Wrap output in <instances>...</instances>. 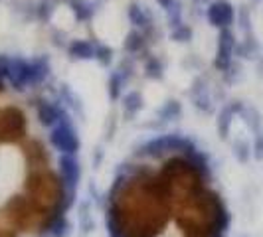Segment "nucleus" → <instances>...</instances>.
<instances>
[{
  "mask_svg": "<svg viewBox=\"0 0 263 237\" xmlns=\"http://www.w3.org/2000/svg\"><path fill=\"white\" fill-rule=\"evenodd\" d=\"M107 198L109 237H158L171 220V194L146 164H125Z\"/></svg>",
  "mask_w": 263,
  "mask_h": 237,
  "instance_id": "f257e3e1",
  "label": "nucleus"
},
{
  "mask_svg": "<svg viewBox=\"0 0 263 237\" xmlns=\"http://www.w3.org/2000/svg\"><path fill=\"white\" fill-rule=\"evenodd\" d=\"M174 220L184 237H224L230 215L218 192L208 186L172 202Z\"/></svg>",
  "mask_w": 263,
  "mask_h": 237,
  "instance_id": "f03ea898",
  "label": "nucleus"
},
{
  "mask_svg": "<svg viewBox=\"0 0 263 237\" xmlns=\"http://www.w3.org/2000/svg\"><path fill=\"white\" fill-rule=\"evenodd\" d=\"M4 210H6V218L12 224V227L20 229V231L40 229V233H48L52 227V220L24 194L10 198L6 202Z\"/></svg>",
  "mask_w": 263,
  "mask_h": 237,
  "instance_id": "7ed1b4c3",
  "label": "nucleus"
},
{
  "mask_svg": "<svg viewBox=\"0 0 263 237\" xmlns=\"http://www.w3.org/2000/svg\"><path fill=\"white\" fill-rule=\"evenodd\" d=\"M50 75V60L48 57H10L8 64V81L16 91H24L28 87L40 85Z\"/></svg>",
  "mask_w": 263,
  "mask_h": 237,
  "instance_id": "20e7f679",
  "label": "nucleus"
},
{
  "mask_svg": "<svg viewBox=\"0 0 263 237\" xmlns=\"http://www.w3.org/2000/svg\"><path fill=\"white\" fill-rule=\"evenodd\" d=\"M196 146L188 136H180V134H162V136H155L151 141H146L141 146L139 156L145 158H160V156H172V154H184L188 148Z\"/></svg>",
  "mask_w": 263,
  "mask_h": 237,
  "instance_id": "39448f33",
  "label": "nucleus"
},
{
  "mask_svg": "<svg viewBox=\"0 0 263 237\" xmlns=\"http://www.w3.org/2000/svg\"><path fill=\"white\" fill-rule=\"evenodd\" d=\"M28 121L22 109L0 107V143H18L26 136Z\"/></svg>",
  "mask_w": 263,
  "mask_h": 237,
  "instance_id": "423d86ee",
  "label": "nucleus"
},
{
  "mask_svg": "<svg viewBox=\"0 0 263 237\" xmlns=\"http://www.w3.org/2000/svg\"><path fill=\"white\" fill-rule=\"evenodd\" d=\"M50 143L60 150V154H78L81 143H79L78 131H76L73 121L69 118V115H64L52 127Z\"/></svg>",
  "mask_w": 263,
  "mask_h": 237,
  "instance_id": "0eeeda50",
  "label": "nucleus"
},
{
  "mask_svg": "<svg viewBox=\"0 0 263 237\" xmlns=\"http://www.w3.org/2000/svg\"><path fill=\"white\" fill-rule=\"evenodd\" d=\"M58 174L62 178V184L66 188L67 196L76 198L78 192L79 180H81V164L76 154H60V162H58Z\"/></svg>",
  "mask_w": 263,
  "mask_h": 237,
  "instance_id": "6e6552de",
  "label": "nucleus"
},
{
  "mask_svg": "<svg viewBox=\"0 0 263 237\" xmlns=\"http://www.w3.org/2000/svg\"><path fill=\"white\" fill-rule=\"evenodd\" d=\"M236 36L232 32V28H222L218 34V50H216V60L214 66L220 71H228L230 66L234 64V55H236Z\"/></svg>",
  "mask_w": 263,
  "mask_h": 237,
  "instance_id": "1a4fd4ad",
  "label": "nucleus"
},
{
  "mask_svg": "<svg viewBox=\"0 0 263 237\" xmlns=\"http://www.w3.org/2000/svg\"><path fill=\"white\" fill-rule=\"evenodd\" d=\"M206 16H208L212 26L222 30V28H230L234 24V20H236V10H234V6H232L228 0H216V2H212L210 6H208Z\"/></svg>",
  "mask_w": 263,
  "mask_h": 237,
  "instance_id": "9d476101",
  "label": "nucleus"
},
{
  "mask_svg": "<svg viewBox=\"0 0 263 237\" xmlns=\"http://www.w3.org/2000/svg\"><path fill=\"white\" fill-rule=\"evenodd\" d=\"M64 115H67V109L60 101H40L38 103V118L44 127H53Z\"/></svg>",
  "mask_w": 263,
  "mask_h": 237,
  "instance_id": "9b49d317",
  "label": "nucleus"
},
{
  "mask_svg": "<svg viewBox=\"0 0 263 237\" xmlns=\"http://www.w3.org/2000/svg\"><path fill=\"white\" fill-rule=\"evenodd\" d=\"M241 109H243L241 101H232V103H228V105L220 109V113H218V132L222 134V139H228L232 123H234V117L241 113Z\"/></svg>",
  "mask_w": 263,
  "mask_h": 237,
  "instance_id": "f8f14e48",
  "label": "nucleus"
},
{
  "mask_svg": "<svg viewBox=\"0 0 263 237\" xmlns=\"http://www.w3.org/2000/svg\"><path fill=\"white\" fill-rule=\"evenodd\" d=\"M190 97H192L196 109L204 111V113H210L212 111L210 91H208V87H206V83H204L202 77H198L196 81H194V85H192V89H190Z\"/></svg>",
  "mask_w": 263,
  "mask_h": 237,
  "instance_id": "ddd939ff",
  "label": "nucleus"
},
{
  "mask_svg": "<svg viewBox=\"0 0 263 237\" xmlns=\"http://www.w3.org/2000/svg\"><path fill=\"white\" fill-rule=\"evenodd\" d=\"M148 40L145 38V34L141 32V30H137V28H133L131 32L127 34V38L123 42V50L129 53V55H137V53H143L146 52V48H148Z\"/></svg>",
  "mask_w": 263,
  "mask_h": 237,
  "instance_id": "4468645a",
  "label": "nucleus"
},
{
  "mask_svg": "<svg viewBox=\"0 0 263 237\" xmlns=\"http://www.w3.org/2000/svg\"><path fill=\"white\" fill-rule=\"evenodd\" d=\"M67 53L76 60H93L95 55V42L89 40H73L67 46Z\"/></svg>",
  "mask_w": 263,
  "mask_h": 237,
  "instance_id": "2eb2a0df",
  "label": "nucleus"
},
{
  "mask_svg": "<svg viewBox=\"0 0 263 237\" xmlns=\"http://www.w3.org/2000/svg\"><path fill=\"white\" fill-rule=\"evenodd\" d=\"M26 154L28 162L34 164L32 168H42L48 162V150H46V146L42 145V141H30L26 146Z\"/></svg>",
  "mask_w": 263,
  "mask_h": 237,
  "instance_id": "dca6fc26",
  "label": "nucleus"
},
{
  "mask_svg": "<svg viewBox=\"0 0 263 237\" xmlns=\"http://www.w3.org/2000/svg\"><path fill=\"white\" fill-rule=\"evenodd\" d=\"M129 83V79L125 77L119 69H115V71H111L109 73V79H107V91H109V97L111 99H121V95H123V91H125V85Z\"/></svg>",
  "mask_w": 263,
  "mask_h": 237,
  "instance_id": "f3484780",
  "label": "nucleus"
},
{
  "mask_svg": "<svg viewBox=\"0 0 263 237\" xmlns=\"http://www.w3.org/2000/svg\"><path fill=\"white\" fill-rule=\"evenodd\" d=\"M121 105H123V113L127 117H135L141 109H143V95L139 91H129L121 97Z\"/></svg>",
  "mask_w": 263,
  "mask_h": 237,
  "instance_id": "a211bd4d",
  "label": "nucleus"
},
{
  "mask_svg": "<svg viewBox=\"0 0 263 237\" xmlns=\"http://www.w3.org/2000/svg\"><path fill=\"white\" fill-rule=\"evenodd\" d=\"M158 121L160 123H171V121H178V118L182 117V105H180V101H176V99H168L164 105L158 109Z\"/></svg>",
  "mask_w": 263,
  "mask_h": 237,
  "instance_id": "6ab92c4d",
  "label": "nucleus"
},
{
  "mask_svg": "<svg viewBox=\"0 0 263 237\" xmlns=\"http://www.w3.org/2000/svg\"><path fill=\"white\" fill-rule=\"evenodd\" d=\"M69 4H71V10L79 22H89L95 16V6L89 0H69Z\"/></svg>",
  "mask_w": 263,
  "mask_h": 237,
  "instance_id": "aec40b11",
  "label": "nucleus"
},
{
  "mask_svg": "<svg viewBox=\"0 0 263 237\" xmlns=\"http://www.w3.org/2000/svg\"><path fill=\"white\" fill-rule=\"evenodd\" d=\"M164 73V62L157 55H148L145 60V75L151 79H160Z\"/></svg>",
  "mask_w": 263,
  "mask_h": 237,
  "instance_id": "412c9836",
  "label": "nucleus"
},
{
  "mask_svg": "<svg viewBox=\"0 0 263 237\" xmlns=\"http://www.w3.org/2000/svg\"><path fill=\"white\" fill-rule=\"evenodd\" d=\"M239 115L243 117L246 125H248V127H250V129L255 132V134H257L259 131H263V129H261V115L257 113V109L243 105V109H241V113H239Z\"/></svg>",
  "mask_w": 263,
  "mask_h": 237,
  "instance_id": "4be33fe9",
  "label": "nucleus"
},
{
  "mask_svg": "<svg viewBox=\"0 0 263 237\" xmlns=\"http://www.w3.org/2000/svg\"><path fill=\"white\" fill-rule=\"evenodd\" d=\"M69 231H71V225H69V222H67V218L66 215H60V218L53 220V224L48 233H50L52 237H67L69 235Z\"/></svg>",
  "mask_w": 263,
  "mask_h": 237,
  "instance_id": "5701e85b",
  "label": "nucleus"
},
{
  "mask_svg": "<svg viewBox=\"0 0 263 237\" xmlns=\"http://www.w3.org/2000/svg\"><path fill=\"white\" fill-rule=\"evenodd\" d=\"M93 60H97L103 67H109L111 62H113V50L109 46H105V44L95 42V55H93Z\"/></svg>",
  "mask_w": 263,
  "mask_h": 237,
  "instance_id": "b1692460",
  "label": "nucleus"
},
{
  "mask_svg": "<svg viewBox=\"0 0 263 237\" xmlns=\"http://www.w3.org/2000/svg\"><path fill=\"white\" fill-rule=\"evenodd\" d=\"M236 53L239 57H243V60H250V57H253V55L257 53V42L248 36L241 44L236 46Z\"/></svg>",
  "mask_w": 263,
  "mask_h": 237,
  "instance_id": "393cba45",
  "label": "nucleus"
},
{
  "mask_svg": "<svg viewBox=\"0 0 263 237\" xmlns=\"http://www.w3.org/2000/svg\"><path fill=\"white\" fill-rule=\"evenodd\" d=\"M166 14H168V26H171L172 30L184 24V22H182V4H180L178 0H174V4L166 10Z\"/></svg>",
  "mask_w": 263,
  "mask_h": 237,
  "instance_id": "a878e982",
  "label": "nucleus"
},
{
  "mask_svg": "<svg viewBox=\"0 0 263 237\" xmlns=\"http://www.w3.org/2000/svg\"><path fill=\"white\" fill-rule=\"evenodd\" d=\"M251 154H253V152H251V146L248 141H241V139H239V141L234 143V156H236L239 162H248L251 158Z\"/></svg>",
  "mask_w": 263,
  "mask_h": 237,
  "instance_id": "bb28decb",
  "label": "nucleus"
},
{
  "mask_svg": "<svg viewBox=\"0 0 263 237\" xmlns=\"http://www.w3.org/2000/svg\"><path fill=\"white\" fill-rule=\"evenodd\" d=\"M190 38H192V30L186 26V24L172 30V40H176V42H188Z\"/></svg>",
  "mask_w": 263,
  "mask_h": 237,
  "instance_id": "cd10ccee",
  "label": "nucleus"
},
{
  "mask_svg": "<svg viewBox=\"0 0 263 237\" xmlns=\"http://www.w3.org/2000/svg\"><path fill=\"white\" fill-rule=\"evenodd\" d=\"M237 20H239V28H241L246 34H250L251 18H250V10H248L246 6H241V10H239V14H237Z\"/></svg>",
  "mask_w": 263,
  "mask_h": 237,
  "instance_id": "c85d7f7f",
  "label": "nucleus"
},
{
  "mask_svg": "<svg viewBox=\"0 0 263 237\" xmlns=\"http://www.w3.org/2000/svg\"><path fill=\"white\" fill-rule=\"evenodd\" d=\"M251 152L257 160H263V131H259L255 134V141H253V146H251Z\"/></svg>",
  "mask_w": 263,
  "mask_h": 237,
  "instance_id": "c756f323",
  "label": "nucleus"
},
{
  "mask_svg": "<svg viewBox=\"0 0 263 237\" xmlns=\"http://www.w3.org/2000/svg\"><path fill=\"white\" fill-rule=\"evenodd\" d=\"M157 4L160 8H164V10H168L172 4H174V0H157Z\"/></svg>",
  "mask_w": 263,
  "mask_h": 237,
  "instance_id": "7c9ffc66",
  "label": "nucleus"
},
{
  "mask_svg": "<svg viewBox=\"0 0 263 237\" xmlns=\"http://www.w3.org/2000/svg\"><path fill=\"white\" fill-rule=\"evenodd\" d=\"M0 237H16V233L6 229V227H0Z\"/></svg>",
  "mask_w": 263,
  "mask_h": 237,
  "instance_id": "2f4dec72",
  "label": "nucleus"
},
{
  "mask_svg": "<svg viewBox=\"0 0 263 237\" xmlns=\"http://www.w3.org/2000/svg\"><path fill=\"white\" fill-rule=\"evenodd\" d=\"M4 93V79H0V95Z\"/></svg>",
  "mask_w": 263,
  "mask_h": 237,
  "instance_id": "473e14b6",
  "label": "nucleus"
}]
</instances>
